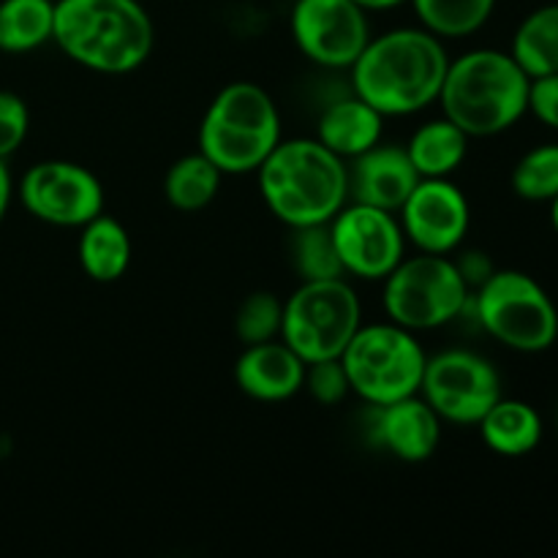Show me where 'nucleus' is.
<instances>
[{"instance_id": "1", "label": "nucleus", "mask_w": 558, "mask_h": 558, "mask_svg": "<svg viewBox=\"0 0 558 558\" xmlns=\"http://www.w3.org/2000/svg\"><path fill=\"white\" fill-rule=\"evenodd\" d=\"M450 54L425 27L371 36L352 65V90L385 118H403L439 101Z\"/></svg>"}, {"instance_id": "2", "label": "nucleus", "mask_w": 558, "mask_h": 558, "mask_svg": "<svg viewBox=\"0 0 558 558\" xmlns=\"http://www.w3.org/2000/svg\"><path fill=\"white\" fill-rule=\"evenodd\" d=\"M52 41L74 63L120 76L147 63L156 31L140 0H54Z\"/></svg>"}, {"instance_id": "3", "label": "nucleus", "mask_w": 558, "mask_h": 558, "mask_svg": "<svg viewBox=\"0 0 558 558\" xmlns=\"http://www.w3.org/2000/svg\"><path fill=\"white\" fill-rule=\"evenodd\" d=\"M256 178L267 210L289 229L332 221L349 202L347 161L319 140L278 142Z\"/></svg>"}, {"instance_id": "4", "label": "nucleus", "mask_w": 558, "mask_h": 558, "mask_svg": "<svg viewBox=\"0 0 558 558\" xmlns=\"http://www.w3.org/2000/svg\"><path fill=\"white\" fill-rule=\"evenodd\" d=\"M529 82L510 52L472 49L447 65L441 114L474 140L505 134L529 112Z\"/></svg>"}, {"instance_id": "5", "label": "nucleus", "mask_w": 558, "mask_h": 558, "mask_svg": "<svg viewBox=\"0 0 558 558\" xmlns=\"http://www.w3.org/2000/svg\"><path fill=\"white\" fill-rule=\"evenodd\" d=\"M281 142V114L265 87L232 82L207 107L199 125V153L221 174H248Z\"/></svg>"}, {"instance_id": "6", "label": "nucleus", "mask_w": 558, "mask_h": 558, "mask_svg": "<svg viewBox=\"0 0 558 558\" xmlns=\"http://www.w3.org/2000/svg\"><path fill=\"white\" fill-rule=\"evenodd\" d=\"M341 363L354 396L371 407H387L401 398L420 396L428 354L412 330L396 322H381L360 325L343 349Z\"/></svg>"}, {"instance_id": "7", "label": "nucleus", "mask_w": 558, "mask_h": 558, "mask_svg": "<svg viewBox=\"0 0 558 558\" xmlns=\"http://www.w3.org/2000/svg\"><path fill=\"white\" fill-rule=\"evenodd\" d=\"M480 327L521 354L548 352L558 341V308L539 281L521 270H496L472 292Z\"/></svg>"}, {"instance_id": "8", "label": "nucleus", "mask_w": 558, "mask_h": 558, "mask_svg": "<svg viewBox=\"0 0 558 558\" xmlns=\"http://www.w3.org/2000/svg\"><path fill=\"white\" fill-rule=\"evenodd\" d=\"M472 289L447 254L403 256L385 278L387 316L407 330H436L456 322L469 308Z\"/></svg>"}, {"instance_id": "9", "label": "nucleus", "mask_w": 558, "mask_h": 558, "mask_svg": "<svg viewBox=\"0 0 558 558\" xmlns=\"http://www.w3.org/2000/svg\"><path fill=\"white\" fill-rule=\"evenodd\" d=\"M360 298L343 278L303 281L283 300L281 341L305 365L341 357L363 325Z\"/></svg>"}, {"instance_id": "10", "label": "nucleus", "mask_w": 558, "mask_h": 558, "mask_svg": "<svg viewBox=\"0 0 558 558\" xmlns=\"http://www.w3.org/2000/svg\"><path fill=\"white\" fill-rule=\"evenodd\" d=\"M420 396L447 423L477 425L505 390L488 357L469 349H447L425 363Z\"/></svg>"}, {"instance_id": "11", "label": "nucleus", "mask_w": 558, "mask_h": 558, "mask_svg": "<svg viewBox=\"0 0 558 558\" xmlns=\"http://www.w3.org/2000/svg\"><path fill=\"white\" fill-rule=\"evenodd\" d=\"M289 27L300 52L322 69H352L371 41L368 11L354 0H294Z\"/></svg>"}, {"instance_id": "12", "label": "nucleus", "mask_w": 558, "mask_h": 558, "mask_svg": "<svg viewBox=\"0 0 558 558\" xmlns=\"http://www.w3.org/2000/svg\"><path fill=\"white\" fill-rule=\"evenodd\" d=\"M16 191L22 207L52 227H85L104 213L101 180L74 161L33 163Z\"/></svg>"}, {"instance_id": "13", "label": "nucleus", "mask_w": 558, "mask_h": 558, "mask_svg": "<svg viewBox=\"0 0 558 558\" xmlns=\"http://www.w3.org/2000/svg\"><path fill=\"white\" fill-rule=\"evenodd\" d=\"M343 272L363 281H385L407 251V234L396 213L379 207L343 205L330 221Z\"/></svg>"}, {"instance_id": "14", "label": "nucleus", "mask_w": 558, "mask_h": 558, "mask_svg": "<svg viewBox=\"0 0 558 558\" xmlns=\"http://www.w3.org/2000/svg\"><path fill=\"white\" fill-rule=\"evenodd\" d=\"M398 216L407 240L423 254L450 256L463 243L472 223L466 194L450 178L420 180Z\"/></svg>"}, {"instance_id": "15", "label": "nucleus", "mask_w": 558, "mask_h": 558, "mask_svg": "<svg viewBox=\"0 0 558 558\" xmlns=\"http://www.w3.org/2000/svg\"><path fill=\"white\" fill-rule=\"evenodd\" d=\"M349 199L360 205L398 213L423 178L414 169L407 147L374 145L371 150L349 158Z\"/></svg>"}, {"instance_id": "16", "label": "nucleus", "mask_w": 558, "mask_h": 558, "mask_svg": "<svg viewBox=\"0 0 558 558\" xmlns=\"http://www.w3.org/2000/svg\"><path fill=\"white\" fill-rule=\"evenodd\" d=\"M371 439L398 461L423 463L439 447L441 417L425 398H401L387 407H374Z\"/></svg>"}, {"instance_id": "17", "label": "nucleus", "mask_w": 558, "mask_h": 558, "mask_svg": "<svg viewBox=\"0 0 558 558\" xmlns=\"http://www.w3.org/2000/svg\"><path fill=\"white\" fill-rule=\"evenodd\" d=\"M234 381L254 401L281 403L303 390L305 363L281 338L254 343L234 363Z\"/></svg>"}, {"instance_id": "18", "label": "nucleus", "mask_w": 558, "mask_h": 558, "mask_svg": "<svg viewBox=\"0 0 558 558\" xmlns=\"http://www.w3.org/2000/svg\"><path fill=\"white\" fill-rule=\"evenodd\" d=\"M381 131H385V114L352 93L349 98H336L327 104L316 123V140L338 158L349 161L379 145Z\"/></svg>"}, {"instance_id": "19", "label": "nucleus", "mask_w": 558, "mask_h": 558, "mask_svg": "<svg viewBox=\"0 0 558 558\" xmlns=\"http://www.w3.org/2000/svg\"><path fill=\"white\" fill-rule=\"evenodd\" d=\"M477 425L485 447L501 458H523L543 441V417L532 403L518 398L501 396Z\"/></svg>"}, {"instance_id": "20", "label": "nucleus", "mask_w": 558, "mask_h": 558, "mask_svg": "<svg viewBox=\"0 0 558 558\" xmlns=\"http://www.w3.org/2000/svg\"><path fill=\"white\" fill-rule=\"evenodd\" d=\"M80 265L93 281L112 283L125 276L131 265V238L118 218L98 213L80 227Z\"/></svg>"}, {"instance_id": "21", "label": "nucleus", "mask_w": 558, "mask_h": 558, "mask_svg": "<svg viewBox=\"0 0 558 558\" xmlns=\"http://www.w3.org/2000/svg\"><path fill=\"white\" fill-rule=\"evenodd\" d=\"M472 136L445 114L420 125L409 140L407 153L420 178H450L466 161Z\"/></svg>"}, {"instance_id": "22", "label": "nucleus", "mask_w": 558, "mask_h": 558, "mask_svg": "<svg viewBox=\"0 0 558 558\" xmlns=\"http://www.w3.org/2000/svg\"><path fill=\"white\" fill-rule=\"evenodd\" d=\"M512 60L526 71L529 80L558 71V3L534 9L518 25L510 47Z\"/></svg>"}, {"instance_id": "23", "label": "nucleus", "mask_w": 558, "mask_h": 558, "mask_svg": "<svg viewBox=\"0 0 558 558\" xmlns=\"http://www.w3.org/2000/svg\"><path fill=\"white\" fill-rule=\"evenodd\" d=\"M54 0H0V52L22 54L52 41Z\"/></svg>"}, {"instance_id": "24", "label": "nucleus", "mask_w": 558, "mask_h": 558, "mask_svg": "<svg viewBox=\"0 0 558 558\" xmlns=\"http://www.w3.org/2000/svg\"><path fill=\"white\" fill-rule=\"evenodd\" d=\"M218 189H221V169L205 153L178 158L163 178V196L180 213L205 210L216 199Z\"/></svg>"}, {"instance_id": "25", "label": "nucleus", "mask_w": 558, "mask_h": 558, "mask_svg": "<svg viewBox=\"0 0 558 558\" xmlns=\"http://www.w3.org/2000/svg\"><path fill=\"white\" fill-rule=\"evenodd\" d=\"M289 262L300 281H327L343 278L341 256L332 240L330 221L292 229L289 238Z\"/></svg>"}, {"instance_id": "26", "label": "nucleus", "mask_w": 558, "mask_h": 558, "mask_svg": "<svg viewBox=\"0 0 558 558\" xmlns=\"http://www.w3.org/2000/svg\"><path fill=\"white\" fill-rule=\"evenodd\" d=\"M420 25L439 38H466L490 20L496 0H409Z\"/></svg>"}, {"instance_id": "27", "label": "nucleus", "mask_w": 558, "mask_h": 558, "mask_svg": "<svg viewBox=\"0 0 558 558\" xmlns=\"http://www.w3.org/2000/svg\"><path fill=\"white\" fill-rule=\"evenodd\" d=\"M512 191L526 202H554L558 196V142L523 153L512 169Z\"/></svg>"}, {"instance_id": "28", "label": "nucleus", "mask_w": 558, "mask_h": 558, "mask_svg": "<svg viewBox=\"0 0 558 558\" xmlns=\"http://www.w3.org/2000/svg\"><path fill=\"white\" fill-rule=\"evenodd\" d=\"M281 327L283 300H278L272 292H251L234 314V336L243 347L276 341L281 338Z\"/></svg>"}, {"instance_id": "29", "label": "nucleus", "mask_w": 558, "mask_h": 558, "mask_svg": "<svg viewBox=\"0 0 558 558\" xmlns=\"http://www.w3.org/2000/svg\"><path fill=\"white\" fill-rule=\"evenodd\" d=\"M303 387L308 390V396L314 398L316 403H322V407H338V403L352 392V385H349V376L341 357L319 360V363L305 365Z\"/></svg>"}, {"instance_id": "30", "label": "nucleus", "mask_w": 558, "mask_h": 558, "mask_svg": "<svg viewBox=\"0 0 558 558\" xmlns=\"http://www.w3.org/2000/svg\"><path fill=\"white\" fill-rule=\"evenodd\" d=\"M31 129V112L27 104L16 93L0 90V158L14 156L25 142Z\"/></svg>"}, {"instance_id": "31", "label": "nucleus", "mask_w": 558, "mask_h": 558, "mask_svg": "<svg viewBox=\"0 0 558 558\" xmlns=\"http://www.w3.org/2000/svg\"><path fill=\"white\" fill-rule=\"evenodd\" d=\"M529 112L545 129L558 131V71L529 82Z\"/></svg>"}, {"instance_id": "32", "label": "nucleus", "mask_w": 558, "mask_h": 558, "mask_svg": "<svg viewBox=\"0 0 558 558\" xmlns=\"http://www.w3.org/2000/svg\"><path fill=\"white\" fill-rule=\"evenodd\" d=\"M452 262H456L458 272H461V278L466 281V287L472 289V292L483 287V283L496 272L494 262H490V256L485 254V251H466V254L458 256V259Z\"/></svg>"}, {"instance_id": "33", "label": "nucleus", "mask_w": 558, "mask_h": 558, "mask_svg": "<svg viewBox=\"0 0 558 558\" xmlns=\"http://www.w3.org/2000/svg\"><path fill=\"white\" fill-rule=\"evenodd\" d=\"M11 194H14V183H11V172L5 167V161L0 158V223H3L5 213H9Z\"/></svg>"}, {"instance_id": "34", "label": "nucleus", "mask_w": 558, "mask_h": 558, "mask_svg": "<svg viewBox=\"0 0 558 558\" xmlns=\"http://www.w3.org/2000/svg\"><path fill=\"white\" fill-rule=\"evenodd\" d=\"M354 3L363 5L365 11H387V9H396V5L407 3V0H354Z\"/></svg>"}, {"instance_id": "35", "label": "nucleus", "mask_w": 558, "mask_h": 558, "mask_svg": "<svg viewBox=\"0 0 558 558\" xmlns=\"http://www.w3.org/2000/svg\"><path fill=\"white\" fill-rule=\"evenodd\" d=\"M550 223H554L556 234H558V196L554 202H550Z\"/></svg>"}, {"instance_id": "36", "label": "nucleus", "mask_w": 558, "mask_h": 558, "mask_svg": "<svg viewBox=\"0 0 558 558\" xmlns=\"http://www.w3.org/2000/svg\"><path fill=\"white\" fill-rule=\"evenodd\" d=\"M292 3H294V0H292Z\"/></svg>"}]
</instances>
